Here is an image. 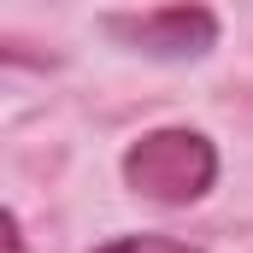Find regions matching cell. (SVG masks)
<instances>
[{
	"label": "cell",
	"instance_id": "3957f363",
	"mask_svg": "<svg viewBox=\"0 0 253 253\" xmlns=\"http://www.w3.org/2000/svg\"><path fill=\"white\" fill-rule=\"evenodd\" d=\"M94 253H200V248H194V242H177V236L141 230V236H112V242H100Z\"/></svg>",
	"mask_w": 253,
	"mask_h": 253
},
{
	"label": "cell",
	"instance_id": "277c9868",
	"mask_svg": "<svg viewBox=\"0 0 253 253\" xmlns=\"http://www.w3.org/2000/svg\"><path fill=\"white\" fill-rule=\"evenodd\" d=\"M0 253H36V248H30V236H24V224H18V212H12V206H0Z\"/></svg>",
	"mask_w": 253,
	"mask_h": 253
},
{
	"label": "cell",
	"instance_id": "6da1fadb",
	"mask_svg": "<svg viewBox=\"0 0 253 253\" xmlns=\"http://www.w3.org/2000/svg\"><path fill=\"white\" fill-rule=\"evenodd\" d=\"M218 171H224L218 141L206 129H189V124L141 129L124 147V159H118L124 189L153 200V206H194V200H206L218 189Z\"/></svg>",
	"mask_w": 253,
	"mask_h": 253
},
{
	"label": "cell",
	"instance_id": "7a4b0ae2",
	"mask_svg": "<svg viewBox=\"0 0 253 253\" xmlns=\"http://www.w3.org/2000/svg\"><path fill=\"white\" fill-rule=\"evenodd\" d=\"M100 36L112 47H124V53H141V59L194 65V59H206L218 47L224 24L200 0H165V6H147V12H106Z\"/></svg>",
	"mask_w": 253,
	"mask_h": 253
}]
</instances>
